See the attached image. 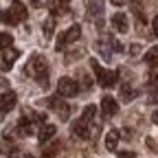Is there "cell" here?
<instances>
[{"label": "cell", "instance_id": "3957f363", "mask_svg": "<svg viewBox=\"0 0 158 158\" xmlns=\"http://www.w3.org/2000/svg\"><path fill=\"white\" fill-rule=\"evenodd\" d=\"M29 15L24 2H20V0H11V7L2 11V22L5 24H20V22H24Z\"/></svg>", "mask_w": 158, "mask_h": 158}, {"label": "cell", "instance_id": "7a4b0ae2", "mask_svg": "<svg viewBox=\"0 0 158 158\" xmlns=\"http://www.w3.org/2000/svg\"><path fill=\"white\" fill-rule=\"evenodd\" d=\"M94 114H97V106H86L81 116L73 125V134L79 136V138H90L92 132H94Z\"/></svg>", "mask_w": 158, "mask_h": 158}, {"label": "cell", "instance_id": "cb8c5ba5", "mask_svg": "<svg viewBox=\"0 0 158 158\" xmlns=\"http://www.w3.org/2000/svg\"><path fill=\"white\" fill-rule=\"evenodd\" d=\"M149 101L152 103H158V90H152L149 92Z\"/></svg>", "mask_w": 158, "mask_h": 158}, {"label": "cell", "instance_id": "603a6c76", "mask_svg": "<svg viewBox=\"0 0 158 158\" xmlns=\"http://www.w3.org/2000/svg\"><path fill=\"white\" fill-rule=\"evenodd\" d=\"M152 31H154V35L158 37V15H156V18L152 20Z\"/></svg>", "mask_w": 158, "mask_h": 158}, {"label": "cell", "instance_id": "484cf974", "mask_svg": "<svg viewBox=\"0 0 158 158\" xmlns=\"http://www.w3.org/2000/svg\"><path fill=\"white\" fill-rule=\"evenodd\" d=\"M110 2H112L114 7H123V5L127 2V0H110Z\"/></svg>", "mask_w": 158, "mask_h": 158}, {"label": "cell", "instance_id": "d6986e66", "mask_svg": "<svg viewBox=\"0 0 158 158\" xmlns=\"http://www.w3.org/2000/svg\"><path fill=\"white\" fill-rule=\"evenodd\" d=\"M44 37H51L53 35V29H55V15H51V18H46V22H44Z\"/></svg>", "mask_w": 158, "mask_h": 158}, {"label": "cell", "instance_id": "52a82bcc", "mask_svg": "<svg viewBox=\"0 0 158 158\" xmlns=\"http://www.w3.org/2000/svg\"><path fill=\"white\" fill-rule=\"evenodd\" d=\"M97 51L101 53V57L106 59V62H110L112 59V53H114V42H112V35H106L103 40H99V42L94 44Z\"/></svg>", "mask_w": 158, "mask_h": 158}, {"label": "cell", "instance_id": "f1b7e54d", "mask_svg": "<svg viewBox=\"0 0 158 158\" xmlns=\"http://www.w3.org/2000/svg\"><path fill=\"white\" fill-rule=\"evenodd\" d=\"M152 118H154V123L158 125V112H154V116H152Z\"/></svg>", "mask_w": 158, "mask_h": 158}, {"label": "cell", "instance_id": "f546056e", "mask_svg": "<svg viewBox=\"0 0 158 158\" xmlns=\"http://www.w3.org/2000/svg\"><path fill=\"white\" fill-rule=\"evenodd\" d=\"M154 84H156V86H158V73H156V75H154Z\"/></svg>", "mask_w": 158, "mask_h": 158}, {"label": "cell", "instance_id": "ba28073f", "mask_svg": "<svg viewBox=\"0 0 158 158\" xmlns=\"http://www.w3.org/2000/svg\"><path fill=\"white\" fill-rule=\"evenodd\" d=\"M48 106L57 112V116H59V118H64V121L70 116V106H66L64 101H59L57 97H51V99H48Z\"/></svg>", "mask_w": 158, "mask_h": 158}, {"label": "cell", "instance_id": "6da1fadb", "mask_svg": "<svg viewBox=\"0 0 158 158\" xmlns=\"http://www.w3.org/2000/svg\"><path fill=\"white\" fill-rule=\"evenodd\" d=\"M27 75L31 79H35V81L42 86V88H48V62L42 57V55H33L29 59V64H27Z\"/></svg>", "mask_w": 158, "mask_h": 158}, {"label": "cell", "instance_id": "d4e9b609", "mask_svg": "<svg viewBox=\"0 0 158 158\" xmlns=\"http://www.w3.org/2000/svg\"><path fill=\"white\" fill-rule=\"evenodd\" d=\"M118 156H121V158H136L132 152H118Z\"/></svg>", "mask_w": 158, "mask_h": 158}, {"label": "cell", "instance_id": "8992f818", "mask_svg": "<svg viewBox=\"0 0 158 158\" xmlns=\"http://www.w3.org/2000/svg\"><path fill=\"white\" fill-rule=\"evenodd\" d=\"M77 92H79V84L75 81V79L62 77V79L57 81V94H59V97L70 99V97H77Z\"/></svg>", "mask_w": 158, "mask_h": 158}, {"label": "cell", "instance_id": "ffe728a7", "mask_svg": "<svg viewBox=\"0 0 158 158\" xmlns=\"http://www.w3.org/2000/svg\"><path fill=\"white\" fill-rule=\"evenodd\" d=\"M121 99H123V101H132V99H134V92H132L130 84H123L121 86Z\"/></svg>", "mask_w": 158, "mask_h": 158}, {"label": "cell", "instance_id": "7402d4cb", "mask_svg": "<svg viewBox=\"0 0 158 158\" xmlns=\"http://www.w3.org/2000/svg\"><path fill=\"white\" fill-rule=\"evenodd\" d=\"M9 158H33L31 154H27V152H13Z\"/></svg>", "mask_w": 158, "mask_h": 158}, {"label": "cell", "instance_id": "83f0119b", "mask_svg": "<svg viewBox=\"0 0 158 158\" xmlns=\"http://www.w3.org/2000/svg\"><path fill=\"white\" fill-rule=\"evenodd\" d=\"M29 2H31L33 7H40V5H42V2H40V0H29Z\"/></svg>", "mask_w": 158, "mask_h": 158}, {"label": "cell", "instance_id": "4316f807", "mask_svg": "<svg viewBox=\"0 0 158 158\" xmlns=\"http://www.w3.org/2000/svg\"><path fill=\"white\" fill-rule=\"evenodd\" d=\"M130 53H132V55H136V53H138V46H136V44H132V46H130Z\"/></svg>", "mask_w": 158, "mask_h": 158}, {"label": "cell", "instance_id": "44dd1931", "mask_svg": "<svg viewBox=\"0 0 158 158\" xmlns=\"http://www.w3.org/2000/svg\"><path fill=\"white\" fill-rule=\"evenodd\" d=\"M0 42H2V48H11V44H13V37H11L9 33H2V35H0Z\"/></svg>", "mask_w": 158, "mask_h": 158}, {"label": "cell", "instance_id": "ac0fdd59", "mask_svg": "<svg viewBox=\"0 0 158 158\" xmlns=\"http://www.w3.org/2000/svg\"><path fill=\"white\" fill-rule=\"evenodd\" d=\"M145 62L149 66H158V46H152L147 53H145Z\"/></svg>", "mask_w": 158, "mask_h": 158}, {"label": "cell", "instance_id": "9c48e42d", "mask_svg": "<svg viewBox=\"0 0 158 158\" xmlns=\"http://www.w3.org/2000/svg\"><path fill=\"white\" fill-rule=\"evenodd\" d=\"M116 110H118L116 99H114V97H110V94H106V97L101 99V112H103V116H106V118H110V116H114V114H116Z\"/></svg>", "mask_w": 158, "mask_h": 158}, {"label": "cell", "instance_id": "9a60e30c", "mask_svg": "<svg viewBox=\"0 0 158 158\" xmlns=\"http://www.w3.org/2000/svg\"><path fill=\"white\" fill-rule=\"evenodd\" d=\"M101 13H103V2L101 0H90L88 2V18L97 20V18H101Z\"/></svg>", "mask_w": 158, "mask_h": 158}, {"label": "cell", "instance_id": "2e32d148", "mask_svg": "<svg viewBox=\"0 0 158 158\" xmlns=\"http://www.w3.org/2000/svg\"><path fill=\"white\" fill-rule=\"evenodd\" d=\"M118 138H121V134H118V130H110V132H108V136H106V147H108L110 152H116Z\"/></svg>", "mask_w": 158, "mask_h": 158}, {"label": "cell", "instance_id": "277c9868", "mask_svg": "<svg viewBox=\"0 0 158 158\" xmlns=\"http://www.w3.org/2000/svg\"><path fill=\"white\" fill-rule=\"evenodd\" d=\"M90 66H92V70H94V77H97L99 86H103V88L116 86V81H118V73H116V70H108V68H103V66H99L97 59H90Z\"/></svg>", "mask_w": 158, "mask_h": 158}, {"label": "cell", "instance_id": "30bf717a", "mask_svg": "<svg viewBox=\"0 0 158 158\" xmlns=\"http://www.w3.org/2000/svg\"><path fill=\"white\" fill-rule=\"evenodd\" d=\"M110 22H112V29L118 31V33H127V29H130V24H127V15H125V13H114Z\"/></svg>", "mask_w": 158, "mask_h": 158}, {"label": "cell", "instance_id": "8fae6325", "mask_svg": "<svg viewBox=\"0 0 158 158\" xmlns=\"http://www.w3.org/2000/svg\"><path fill=\"white\" fill-rule=\"evenodd\" d=\"M70 7V0H48V11L53 15H62Z\"/></svg>", "mask_w": 158, "mask_h": 158}, {"label": "cell", "instance_id": "e0dca14e", "mask_svg": "<svg viewBox=\"0 0 158 158\" xmlns=\"http://www.w3.org/2000/svg\"><path fill=\"white\" fill-rule=\"evenodd\" d=\"M59 149H62V143H59V141H53L51 145H46V147L42 149V158H55Z\"/></svg>", "mask_w": 158, "mask_h": 158}, {"label": "cell", "instance_id": "5b68a950", "mask_svg": "<svg viewBox=\"0 0 158 158\" xmlns=\"http://www.w3.org/2000/svg\"><path fill=\"white\" fill-rule=\"evenodd\" d=\"M79 37H81V27H79V24H73L70 29H66L62 35L57 37V42H55V51H64L68 44L77 42Z\"/></svg>", "mask_w": 158, "mask_h": 158}, {"label": "cell", "instance_id": "7c38bea8", "mask_svg": "<svg viewBox=\"0 0 158 158\" xmlns=\"http://www.w3.org/2000/svg\"><path fill=\"white\" fill-rule=\"evenodd\" d=\"M55 132H57V127H55V125L44 123L42 127H40V132H37V141H40V143H48L51 138L55 136Z\"/></svg>", "mask_w": 158, "mask_h": 158}, {"label": "cell", "instance_id": "5bb4252c", "mask_svg": "<svg viewBox=\"0 0 158 158\" xmlns=\"http://www.w3.org/2000/svg\"><path fill=\"white\" fill-rule=\"evenodd\" d=\"M15 101H18L15 92H9V90H5V92H2V114H7L9 110H13Z\"/></svg>", "mask_w": 158, "mask_h": 158}, {"label": "cell", "instance_id": "4fadbf2b", "mask_svg": "<svg viewBox=\"0 0 158 158\" xmlns=\"http://www.w3.org/2000/svg\"><path fill=\"white\" fill-rule=\"evenodd\" d=\"M20 57V53L18 51H11V48H2V70L7 73L9 68H11V64L15 62V59Z\"/></svg>", "mask_w": 158, "mask_h": 158}]
</instances>
